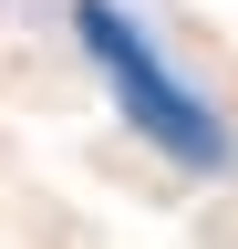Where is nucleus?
<instances>
[{"instance_id":"obj_1","label":"nucleus","mask_w":238,"mask_h":249,"mask_svg":"<svg viewBox=\"0 0 238 249\" xmlns=\"http://www.w3.org/2000/svg\"><path fill=\"white\" fill-rule=\"evenodd\" d=\"M73 21H83V52L104 62V83L125 93V114H135V124H145V135H156L166 156H187V166H218V156H228L218 114H207L197 93H187V83H176L166 62H156V42H145V31H135L125 11H104V0H83Z\"/></svg>"}]
</instances>
